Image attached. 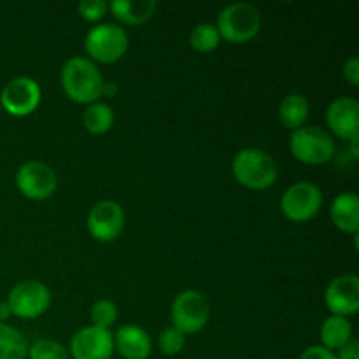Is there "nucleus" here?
I'll return each mask as SVG.
<instances>
[{
  "label": "nucleus",
  "mask_w": 359,
  "mask_h": 359,
  "mask_svg": "<svg viewBox=\"0 0 359 359\" xmlns=\"http://www.w3.org/2000/svg\"><path fill=\"white\" fill-rule=\"evenodd\" d=\"M326 121L332 132L344 140H353L359 132V104L353 97H340L330 104Z\"/></svg>",
  "instance_id": "14"
},
{
  "label": "nucleus",
  "mask_w": 359,
  "mask_h": 359,
  "mask_svg": "<svg viewBox=\"0 0 359 359\" xmlns=\"http://www.w3.org/2000/svg\"><path fill=\"white\" fill-rule=\"evenodd\" d=\"M125 226V212L116 202H100L88 214V231L100 242H111Z\"/></svg>",
  "instance_id": "12"
},
{
  "label": "nucleus",
  "mask_w": 359,
  "mask_h": 359,
  "mask_svg": "<svg viewBox=\"0 0 359 359\" xmlns=\"http://www.w3.org/2000/svg\"><path fill=\"white\" fill-rule=\"evenodd\" d=\"M231 170H233L235 179L249 189L270 188L276 182L277 172H279L276 160L265 151L255 149V147L238 151L231 163Z\"/></svg>",
  "instance_id": "2"
},
{
  "label": "nucleus",
  "mask_w": 359,
  "mask_h": 359,
  "mask_svg": "<svg viewBox=\"0 0 359 359\" xmlns=\"http://www.w3.org/2000/svg\"><path fill=\"white\" fill-rule=\"evenodd\" d=\"M309 111H311V107H309V102L304 95H287L279 107L280 123L290 130L302 128L305 119L309 118Z\"/></svg>",
  "instance_id": "19"
},
{
  "label": "nucleus",
  "mask_w": 359,
  "mask_h": 359,
  "mask_svg": "<svg viewBox=\"0 0 359 359\" xmlns=\"http://www.w3.org/2000/svg\"><path fill=\"white\" fill-rule=\"evenodd\" d=\"M51 304V293L48 286L39 280H25L11 290L7 305L11 314L21 319H34L44 314Z\"/></svg>",
  "instance_id": "8"
},
{
  "label": "nucleus",
  "mask_w": 359,
  "mask_h": 359,
  "mask_svg": "<svg viewBox=\"0 0 359 359\" xmlns=\"http://www.w3.org/2000/svg\"><path fill=\"white\" fill-rule=\"evenodd\" d=\"M217 34L224 41L242 44L258 35L262 16L255 6L245 2L230 4L217 16Z\"/></svg>",
  "instance_id": "3"
},
{
  "label": "nucleus",
  "mask_w": 359,
  "mask_h": 359,
  "mask_svg": "<svg viewBox=\"0 0 359 359\" xmlns=\"http://www.w3.org/2000/svg\"><path fill=\"white\" fill-rule=\"evenodd\" d=\"M116 18L125 25H142L156 9L154 0H116L109 6Z\"/></svg>",
  "instance_id": "17"
},
{
  "label": "nucleus",
  "mask_w": 359,
  "mask_h": 359,
  "mask_svg": "<svg viewBox=\"0 0 359 359\" xmlns=\"http://www.w3.org/2000/svg\"><path fill=\"white\" fill-rule=\"evenodd\" d=\"M186 337L184 333L179 332L177 328H167L161 332L160 339H158V346H160V351L167 356H175V354L181 353L184 349Z\"/></svg>",
  "instance_id": "24"
},
{
  "label": "nucleus",
  "mask_w": 359,
  "mask_h": 359,
  "mask_svg": "<svg viewBox=\"0 0 359 359\" xmlns=\"http://www.w3.org/2000/svg\"><path fill=\"white\" fill-rule=\"evenodd\" d=\"M219 34L214 25L200 23L196 25L189 35V42H191L193 49L198 53H210L219 46Z\"/></svg>",
  "instance_id": "22"
},
{
  "label": "nucleus",
  "mask_w": 359,
  "mask_h": 359,
  "mask_svg": "<svg viewBox=\"0 0 359 359\" xmlns=\"http://www.w3.org/2000/svg\"><path fill=\"white\" fill-rule=\"evenodd\" d=\"M337 359H359V344L356 340H351L347 346H344Z\"/></svg>",
  "instance_id": "29"
},
{
  "label": "nucleus",
  "mask_w": 359,
  "mask_h": 359,
  "mask_svg": "<svg viewBox=\"0 0 359 359\" xmlns=\"http://www.w3.org/2000/svg\"><path fill=\"white\" fill-rule=\"evenodd\" d=\"M83 121L88 132L93 135H102L111 130L112 123H114V112L107 104H91L84 111Z\"/></svg>",
  "instance_id": "21"
},
{
  "label": "nucleus",
  "mask_w": 359,
  "mask_h": 359,
  "mask_svg": "<svg viewBox=\"0 0 359 359\" xmlns=\"http://www.w3.org/2000/svg\"><path fill=\"white\" fill-rule=\"evenodd\" d=\"M300 359H337V356L333 354V351L326 349V347L312 346L304 351V354H302Z\"/></svg>",
  "instance_id": "27"
},
{
  "label": "nucleus",
  "mask_w": 359,
  "mask_h": 359,
  "mask_svg": "<svg viewBox=\"0 0 359 359\" xmlns=\"http://www.w3.org/2000/svg\"><path fill=\"white\" fill-rule=\"evenodd\" d=\"M77 11L86 21H98L107 11V4L102 0H84L79 4Z\"/></svg>",
  "instance_id": "26"
},
{
  "label": "nucleus",
  "mask_w": 359,
  "mask_h": 359,
  "mask_svg": "<svg viewBox=\"0 0 359 359\" xmlns=\"http://www.w3.org/2000/svg\"><path fill=\"white\" fill-rule=\"evenodd\" d=\"M30 359H69L65 347L60 346L55 340H37L28 349Z\"/></svg>",
  "instance_id": "23"
},
{
  "label": "nucleus",
  "mask_w": 359,
  "mask_h": 359,
  "mask_svg": "<svg viewBox=\"0 0 359 359\" xmlns=\"http://www.w3.org/2000/svg\"><path fill=\"white\" fill-rule=\"evenodd\" d=\"M321 189L312 182H297L284 191L280 198V209L287 219L294 223H304L312 219L321 210Z\"/></svg>",
  "instance_id": "6"
},
{
  "label": "nucleus",
  "mask_w": 359,
  "mask_h": 359,
  "mask_svg": "<svg viewBox=\"0 0 359 359\" xmlns=\"http://www.w3.org/2000/svg\"><path fill=\"white\" fill-rule=\"evenodd\" d=\"M116 93V86L112 83L109 84H104V90H102V95H107V97H111V95Z\"/></svg>",
  "instance_id": "31"
},
{
  "label": "nucleus",
  "mask_w": 359,
  "mask_h": 359,
  "mask_svg": "<svg viewBox=\"0 0 359 359\" xmlns=\"http://www.w3.org/2000/svg\"><path fill=\"white\" fill-rule=\"evenodd\" d=\"M344 76H346V79L349 81L353 86H358L359 83V60L358 58H351L349 62L344 65Z\"/></svg>",
  "instance_id": "28"
},
{
  "label": "nucleus",
  "mask_w": 359,
  "mask_h": 359,
  "mask_svg": "<svg viewBox=\"0 0 359 359\" xmlns=\"http://www.w3.org/2000/svg\"><path fill=\"white\" fill-rule=\"evenodd\" d=\"M209 321V304L200 291L188 290L177 294L172 304L174 328L186 333H198Z\"/></svg>",
  "instance_id": "7"
},
{
  "label": "nucleus",
  "mask_w": 359,
  "mask_h": 359,
  "mask_svg": "<svg viewBox=\"0 0 359 359\" xmlns=\"http://www.w3.org/2000/svg\"><path fill=\"white\" fill-rule=\"evenodd\" d=\"M18 189L30 200H44L55 193L58 179L55 170L42 161H28L16 174Z\"/></svg>",
  "instance_id": "9"
},
{
  "label": "nucleus",
  "mask_w": 359,
  "mask_h": 359,
  "mask_svg": "<svg viewBox=\"0 0 359 359\" xmlns=\"http://www.w3.org/2000/svg\"><path fill=\"white\" fill-rule=\"evenodd\" d=\"M114 346L125 359H147L151 354V339L142 328L133 325L121 326L114 337Z\"/></svg>",
  "instance_id": "15"
},
{
  "label": "nucleus",
  "mask_w": 359,
  "mask_h": 359,
  "mask_svg": "<svg viewBox=\"0 0 359 359\" xmlns=\"http://www.w3.org/2000/svg\"><path fill=\"white\" fill-rule=\"evenodd\" d=\"M11 316V309L9 305H7V302H0V323L7 321Z\"/></svg>",
  "instance_id": "30"
},
{
  "label": "nucleus",
  "mask_w": 359,
  "mask_h": 359,
  "mask_svg": "<svg viewBox=\"0 0 359 359\" xmlns=\"http://www.w3.org/2000/svg\"><path fill=\"white\" fill-rule=\"evenodd\" d=\"M91 319H93L95 326L107 330L118 319V307L111 300H100L98 304H95L93 311H91Z\"/></svg>",
  "instance_id": "25"
},
{
  "label": "nucleus",
  "mask_w": 359,
  "mask_h": 359,
  "mask_svg": "<svg viewBox=\"0 0 359 359\" xmlns=\"http://www.w3.org/2000/svg\"><path fill=\"white\" fill-rule=\"evenodd\" d=\"M321 340L325 344L323 347H326V349H342L353 340V326L347 321V318L332 316L323 323Z\"/></svg>",
  "instance_id": "18"
},
{
  "label": "nucleus",
  "mask_w": 359,
  "mask_h": 359,
  "mask_svg": "<svg viewBox=\"0 0 359 359\" xmlns=\"http://www.w3.org/2000/svg\"><path fill=\"white\" fill-rule=\"evenodd\" d=\"M0 102L11 116L23 118L32 114L41 104V88L30 77H16L6 84L0 95Z\"/></svg>",
  "instance_id": "10"
},
{
  "label": "nucleus",
  "mask_w": 359,
  "mask_h": 359,
  "mask_svg": "<svg viewBox=\"0 0 359 359\" xmlns=\"http://www.w3.org/2000/svg\"><path fill=\"white\" fill-rule=\"evenodd\" d=\"M62 86L67 97L77 104H93L100 98L104 90V79L91 60L74 56L63 65Z\"/></svg>",
  "instance_id": "1"
},
{
  "label": "nucleus",
  "mask_w": 359,
  "mask_h": 359,
  "mask_svg": "<svg viewBox=\"0 0 359 359\" xmlns=\"http://www.w3.org/2000/svg\"><path fill=\"white\" fill-rule=\"evenodd\" d=\"M114 351V337L109 330L88 326L79 330L70 340L74 359H111Z\"/></svg>",
  "instance_id": "11"
},
{
  "label": "nucleus",
  "mask_w": 359,
  "mask_h": 359,
  "mask_svg": "<svg viewBox=\"0 0 359 359\" xmlns=\"http://www.w3.org/2000/svg\"><path fill=\"white\" fill-rule=\"evenodd\" d=\"M84 48L95 62L114 63L125 56L128 49V35L118 25H98L88 32Z\"/></svg>",
  "instance_id": "5"
},
{
  "label": "nucleus",
  "mask_w": 359,
  "mask_h": 359,
  "mask_svg": "<svg viewBox=\"0 0 359 359\" xmlns=\"http://www.w3.org/2000/svg\"><path fill=\"white\" fill-rule=\"evenodd\" d=\"M358 142H359V140H358V137H356V139H353V140H351V153H353V156H354V158H358V156H359V151H358Z\"/></svg>",
  "instance_id": "32"
},
{
  "label": "nucleus",
  "mask_w": 359,
  "mask_h": 359,
  "mask_svg": "<svg viewBox=\"0 0 359 359\" xmlns=\"http://www.w3.org/2000/svg\"><path fill=\"white\" fill-rule=\"evenodd\" d=\"M326 307L333 316L347 318L359 311V279L354 273L340 276L328 284L325 293Z\"/></svg>",
  "instance_id": "13"
},
{
  "label": "nucleus",
  "mask_w": 359,
  "mask_h": 359,
  "mask_svg": "<svg viewBox=\"0 0 359 359\" xmlns=\"http://www.w3.org/2000/svg\"><path fill=\"white\" fill-rule=\"evenodd\" d=\"M27 354L28 346L23 333L0 323V359H25Z\"/></svg>",
  "instance_id": "20"
},
{
  "label": "nucleus",
  "mask_w": 359,
  "mask_h": 359,
  "mask_svg": "<svg viewBox=\"0 0 359 359\" xmlns=\"http://www.w3.org/2000/svg\"><path fill=\"white\" fill-rule=\"evenodd\" d=\"M333 224L346 233H358L359 230V198L356 193H342L333 200L330 210Z\"/></svg>",
  "instance_id": "16"
},
{
  "label": "nucleus",
  "mask_w": 359,
  "mask_h": 359,
  "mask_svg": "<svg viewBox=\"0 0 359 359\" xmlns=\"http://www.w3.org/2000/svg\"><path fill=\"white\" fill-rule=\"evenodd\" d=\"M290 147L293 156L307 165H323L335 154V142L332 135L318 126H302L294 130Z\"/></svg>",
  "instance_id": "4"
}]
</instances>
